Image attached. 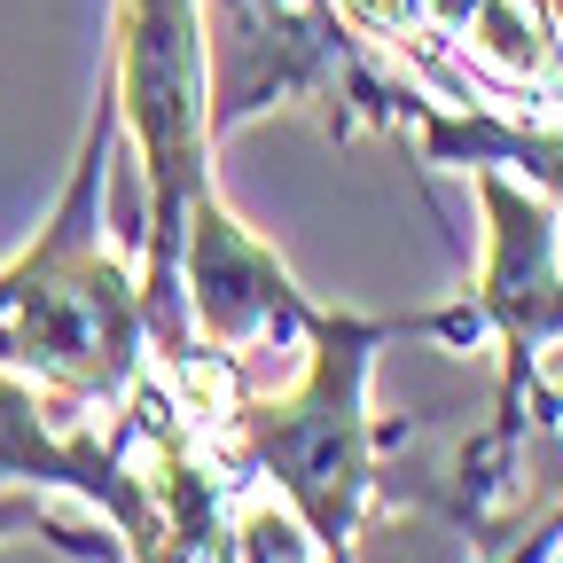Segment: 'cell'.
Returning a JSON list of instances; mask_svg holds the SVG:
<instances>
[{"mask_svg": "<svg viewBox=\"0 0 563 563\" xmlns=\"http://www.w3.org/2000/svg\"><path fill=\"white\" fill-rule=\"evenodd\" d=\"M0 485H63L95 501L110 517V532L125 548H141L157 532V509H150V470H133L118 439H95V431H70L55 391H40L32 376L0 368Z\"/></svg>", "mask_w": 563, "mask_h": 563, "instance_id": "cell-6", "label": "cell"}, {"mask_svg": "<svg viewBox=\"0 0 563 563\" xmlns=\"http://www.w3.org/2000/svg\"><path fill=\"white\" fill-rule=\"evenodd\" d=\"M391 336H454L470 344V313H407V321H361V313H321L306 336V376L282 399H243L235 431L251 446V462L290 493L298 525L313 532V548L329 563L352 555L361 509L376 493V462H384V431L368 415V368Z\"/></svg>", "mask_w": 563, "mask_h": 563, "instance_id": "cell-3", "label": "cell"}, {"mask_svg": "<svg viewBox=\"0 0 563 563\" xmlns=\"http://www.w3.org/2000/svg\"><path fill=\"white\" fill-rule=\"evenodd\" d=\"M110 95L133 133V165L150 180L141 203V298H150V344L165 361H196L188 298H180V235L196 203H211V40L203 0H118V55Z\"/></svg>", "mask_w": 563, "mask_h": 563, "instance_id": "cell-2", "label": "cell"}, {"mask_svg": "<svg viewBox=\"0 0 563 563\" xmlns=\"http://www.w3.org/2000/svg\"><path fill=\"white\" fill-rule=\"evenodd\" d=\"M211 133H235L274 102H321L336 133L399 125L415 95L384 87L352 47L344 0H211Z\"/></svg>", "mask_w": 563, "mask_h": 563, "instance_id": "cell-4", "label": "cell"}, {"mask_svg": "<svg viewBox=\"0 0 563 563\" xmlns=\"http://www.w3.org/2000/svg\"><path fill=\"white\" fill-rule=\"evenodd\" d=\"M16 532H47L63 555H79V563H118V548L102 532H79V525H63L32 485H0V540H16Z\"/></svg>", "mask_w": 563, "mask_h": 563, "instance_id": "cell-7", "label": "cell"}, {"mask_svg": "<svg viewBox=\"0 0 563 563\" xmlns=\"http://www.w3.org/2000/svg\"><path fill=\"white\" fill-rule=\"evenodd\" d=\"M180 298H188V313L203 321L211 344H228V361L306 344L313 321H321V306L282 274V258L235 220L220 196L196 203V220L180 235Z\"/></svg>", "mask_w": 563, "mask_h": 563, "instance_id": "cell-5", "label": "cell"}, {"mask_svg": "<svg viewBox=\"0 0 563 563\" xmlns=\"http://www.w3.org/2000/svg\"><path fill=\"white\" fill-rule=\"evenodd\" d=\"M118 133V95H102L47 228L16 266H0V368L32 376L63 407H125L150 368V298L141 274H125L118 235L102 228Z\"/></svg>", "mask_w": 563, "mask_h": 563, "instance_id": "cell-1", "label": "cell"}]
</instances>
